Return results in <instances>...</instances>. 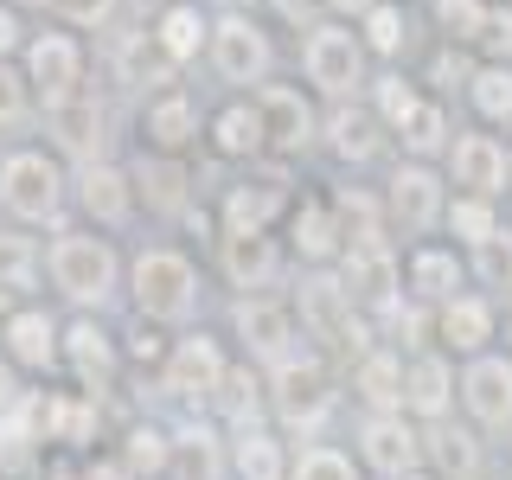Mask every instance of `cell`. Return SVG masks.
Returning <instances> with one entry per match:
<instances>
[{
	"mask_svg": "<svg viewBox=\"0 0 512 480\" xmlns=\"http://www.w3.org/2000/svg\"><path fill=\"white\" fill-rule=\"evenodd\" d=\"M410 103H416V90L404 84V77H384V84H378V109H384V116H391V122L404 116Z\"/></svg>",
	"mask_w": 512,
	"mask_h": 480,
	"instance_id": "cell-48",
	"label": "cell"
},
{
	"mask_svg": "<svg viewBox=\"0 0 512 480\" xmlns=\"http://www.w3.org/2000/svg\"><path fill=\"white\" fill-rule=\"evenodd\" d=\"M199 301V276L180 250H141L135 256V308L141 320H186Z\"/></svg>",
	"mask_w": 512,
	"mask_h": 480,
	"instance_id": "cell-3",
	"label": "cell"
},
{
	"mask_svg": "<svg viewBox=\"0 0 512 480\" xmlns=\"http://www.w3.org/2000/svg\"><path fill=\"white\" fill-rule=\"evenodd\" d=\"M7 52H20V13L0 7V58H7Z\"/></svg>",
	"mask_w": 512,
	"mask_h": 480,
	"instance_id": "cell-49",
	"label": "cell"
},
{
	"mask_svg": "<svg viewBox=\"0 0 512 480\" xmlns=\"http://www.w3.org/2000/svg\"><path fill=\"white\" fill-rule=\"evenodd\" d=\"M397 135H404V148H410V154H436V148H442V135H448V122H442V109H436V103H410L404 116H397Z\"/></svg>",
	"mask_w": 512,
	"mask_h": 480,
	"instance_id": "cell-28",
	"label": "cell"
},
{
	"mask_svg": "<svg viewBox=\"0 0 512 480\" xmlns=\"http://www.w3.org/2000/svg\"><path fill=\"white\" fill-rule=\"evenodd\" d=\"M13 404H20V384H13V365L0 359V410H13Z\"/></svg>",
	"mask_w": 512,
	"mask_h": 480,
	"instance_id": "cell-51",
	"label": "cell"
},
{
	"mask_svg": "<svg viewBox=\"0 0 512 480\" xmlns=\"http://www.w3.org/2000/svg\"><path fill=\"white\" fill-rule=\"evenodd\" d=\"M340 218H346V231L359 237V244H365V237H378V205L365 199V192H340Z\"/></svg>",
	"mask_w": 512,
	"mask_h": 480,
	"instance_id": "cell-46",
	"label": "cell"
},
{
	"mask_svg": "<svg viewBox=\"0 0 512 480\" xmlns=\"http://www.w3.org/2000/svg\"><path fill=\"white\" fill-rule=\"evenodd\" d=\"M276 7L288 13V20H314V13L327 7V0H276Z\"/></svg>",
	"mask_w": 512,
	"mask_h": 480,
	"instance_id": "cell-50",
	"label": "cell"
},
{
	"mask_svg": "<svg viewBox=\"0 0 512 480\" xmlns=\"http://www.w3.org/2000/svg\"><path fill=\"white\" fill-rule=\"evenodd\" d=\"M224 276L237 288H263L276 276V244L263 231H224Z\"/></svg>",
	"mask_w": 512,
	"mask_h": 480,
	"instance_id": "cell-20",
	"label": "cell"
},
{
	"mask_svg": "<svg viewBox=\"0 0 512 480\" xmlns=\"http://www.w3.org/2000/svg\"><path fill=\"white\" fill-rule=\"evenodd\" d=\"M39 282V250L20 231H0V288H32Z\"/></svg>",
	"mask_w": 512,
	"mask_h": 480,
	"instance_id": "cell-31",
	"label": "cell"
},
{
	"mask_svg": "<svg viewBox=\"0 0 512 480\" xmlns=\"http://www.w3.org/2000/svg\"><path fill=\"white\" fill-rule=\"evenodd\" d=\"M90 423H96L90 404H71V397H52V404H45V429H58V442H84Z\"/></svg>",
	"mask_w": 512,
	"mask_h": 480,
	"instance_id": "cell-37",
	"label": "cell"
},
{
	"mask_svg": "<svg viewBox=\"0 0 512 480\" xmlns=\"http://www.w3.org/2000/svg\"><path fill=\"white\" fill-rule=\"evenodd\" d=\"M45 269H52V288L71 295L77 308H103V301L116 295V250H109L103 237L64 231L52 244V256H45Z\"/></svg>",
	"mask_w": 512,
	"mask_h": 480,
	"instance_id": "cell-1",
	"label": "cell"
},
{
	"mask_svg": "<svg viewBox=\"0 0 512 480\" xmlns=\"http://www.w3.org/2000/svg\"><path fill=\"white\" fill-rule=\"evenodd\" d=\"M39 7H45V0H39Z\"/></svg>",
	"mask_w": 512,
	"mask_h": 480,
	"instance_id": "cell-56",
	"label": "cell"
},
{
	"mask_svg": "<svg viewBox=\"0 0 512 480\" xmlns=\"http://www.w3.org/2000/svg\"><path fill=\"white\" fill-rule=\"evenodd\" d=\"M506 333H512V308H506Z\"/></svg>",
	"mask_w": 512,
	"mask_h": 480,
	"instance_id": "cell-55",
	"label": "cell"
},
{
	"mask_svg": "<svg viewBox=\"0 0 512 480\" xmlns=\"http://www.w3.org/2000/svg\"><path fill=\"white\" fill-rule=\"evenodd\" d=\"M365 39H372L378 52H397V45H404V13L372 0V7H365Z\"/></svg>",
	"mask_w": 512,
	"mask_h": 480,
	"instance_id": "cell-45",
	"label": "cell"
},
{
	"mask_svg": "<svg viewBox=\"0 0 512 480\" xmlns=\"http://www.w3.org/2000/svg\"><path fill=\"white\" fill-rule=\"evenodd\" d=\"M327 7H346V13H365V7H372V0H327Z\"/></svg>",
	"mask_w": 512,
	"mask_h": 480,
	"instance_id": "cell-52",
	"label": "cell"
},
{
	"mask_svg": "<svg viewBox=\"0 0 512 480\" xmlns=\"http://www.w3.org/2000/svg\"><path fill=\"white\" fill-rule=\"evenodd\" d=\"M301 314H308V327L320 333V340H359V327H352V295H346V282L308 276V282H301Z\"/></svg>",
	"mask_w": 512,
	"mask_h": 480,
	"instance_id": "cell-12",
	"label": "cell"
},
{
	"mask_svg": "<svg viewBox=\"0 0 512 480\" xmlns=\"http://www.w3.org/2000/svg\"><path fill=\"white\" fill-rule=\"evenodd\" d=\"M52 480H77V474H71V468H52Z\"/></svg>",
	"mask_w": 512,
	"mask_h": 480,
	"instance_id": "cell-53",
	"label": "cell"
},
{
	"mask_svg": "<svg viewBox=\"0 0 512 480\" xmlns=\"http://www.w3.org/2000/svg\"><path fill=\"white\" fill-rule=\"evenodd\" d=\"M45 7H52L58 20H71V26H103L109 13H116V0H45Z\"/></svg>",
	"mask_w": 512,
	"mask_h": 480,
	"instance_id": "cell-47",
	"label": "cell"
},
{
	"mask_svg": "<svg viewBox=\"0 0 512 480\" xmlns=\"http://www.w3.org/2000/svg\"><path fill=\"white\" fill-rule=\"evenodd\" d=\"M205 45H212V64H218L224 84H263L269 77V39L244 13H224V20L205 32Z\"/></svg>",
	"mask_w": 512,
	"mask_h": 480,
	"instance_id": "cell-4",
	"label": "cell"
},
{
	"mask_svg": "<svg viewBox=\"0 0 512 480\" xmlns=\"http://www.w3.org/2000/svg\"><path fill=\"white\" fill-rule=\"evenodd\" d=\"M276 404L288 423H320L333 404V391H327V372H320L314 359H288L282 352V365H276Z\"/></svg>",
	"mask_w": 512,
	"mask_h": 480,
	"instance_id": "cell-9",
	"label": "cell"
},
{
	"mask_svg": "<svg viewBox=\"0 0 512 480\" xmlns=\"http://www.w3.org/2000/svg\"><path fill=\"white\" fill-rule=\"evenodd\" d=\"M45 128H52V141L71 160H103V148H109V116L90 90H71L58 103H45Z\"/></svg>",
	"mask_w": 512,
	"mask_h": 480,
	"instance_id": "cell-6",
	"label": "cell"
},
{
	"mask_svg": "<svg viewBox=\"0 0 512 480\" xmlns=\"http://www.w3.org/2000/svg\"><path fill=\"white\" fill-rule=\"evenodd\" d=\"M26 84H32V96H45V103L84 90V45H77L71 32H39V39H26Z\"/></svg>",
	"mask_w": 512,
	"mask_h": 480,
	"instance_id": "cell-5",
	"label": "cell"
},
{
	"mask_svg": "<svg viewBox=\"0 0 512 480\" xmlns=\"http://www.w3.org/2000/svg\"><path fill=\"white\" fill-rule=\"evenodd\" d=\"M0 340H7V352H13L20 365H39V372L58 359V327H52V314H39V308H20V314H7Z\"/></svg>",
	"mask_w": 512,
	"mask_h": 480,
	"instance_id": "cell-18",
	"label": "cell"
},
{
	"mask_svg": "<svg viewBox=\"0 0 512 480\" xmlns=\"http://www.w3.org/2000/svg\"><path fill=\"white\" fill-rule=\"evenodd\" d=\"M333 148H340L346 160H372V154H378V128H372V116H359V109H340V116H333Z\"/></svg>",
	"mask_w": 512,
	"mask_h": 480,
	"instance_id": "cell-35",
	"label": "cell"
},
{
	"mask_svg": "<svg viewBox=\"0 0 512 480\" xmlns=\"http://www.w3.org/2000/svg\"><path fill=\"white\" fill-rule=\"evenodd\" d=\"M167 461H180V474L186 480H218V442L205 436V429H186L180 442H173V455Z\"/></svg>",
	"mask_w": 512,
	"mask_h": 480,
	"instance_id": "cell-34",
	"label": "cell"
},
{
	"mask_svg": "<svg viewBox=\"0 0 512 480\" xmlns=\"http://www.w3.org/2000/svg\"><path fill=\"white\" fill-rule=\"evenodd\" d=\"M359 391L372 397L378 410H391V404H404V372H397V359H384V352H372V359L359 365Z\"/></svg>",
	"mask_w": 512,
	"mask_h": 480,
	"instance_id": "cell-32",
	"label": "cell"
},
{
	"mask_svg": "<svg viewBox=\"0 0 512 480\" xmlns=\"http://www.w3.org/2000/svg\"><path fill=\"white\" fill-rule=\"evenodd\" d=\"M461 391H468V410H474L487 429H512V365L480 359Z\"/></svg>",
	"mask_w": 512,
	"mask_h": 480,
	"instance_id": "cell-13",
	"label": "cell"
},
{
	"mask_svg": "<svg viewBox=\"0 0 512 480\" xmlns=\"http://www.w3.org/2000/svg\"><path fill=\"white\" fill-rule=\"evenodd\" d=\"M410 282L423 288V295H448V288H455V256H448V250H423L410 263Z\"/></svg>",
	"mask_w": 512,
	"mask_h": 480,
	"instance_id": "cell-40",
	"label": "cell"
},
{
	"mask_svg": "<svg viewBox=\"0 0 512 480\" xmlns=\"http://www.w3.org/2000/svg\"><path fill=\"white\" fill-rule=\"evenodd\" d=\"M0 205L20 224H52L64 205V173L58 160H45L39 148H13L0 160Z\"/></svg>",
	"mask_w": 512,
	"mask_h": 480,
	"instance_id": "cell-2",
	"label": "cell"
},
{
	"mask_svg": "<svg viewBox=\"0 0 512 480\" xmlns=\"http://www.w3.org/2000/svg\"><path fill=\"white\" fill-rule=\"evenodd\" d=\"M474 103H480V116L506 122L512 116V71H474Z\"/></svg>",
	"mask_w": 512,
	"mask_h": 480,
	"instance_id": "cell-38",
	"label": "cell"
},
{
	"mask_svg": "<svg viewBox=\"0 0 512 480\" xmlns=\"http://www.w3.org/2000/svg\"><path fill=\"white\" fill-rule=\"evenodd\" d=\"M218 378H224V359H218V346L205 340V333L173 346V359H167V391L173 397H212Z\"/></svg>",
	"mask_w": 512,
	"mask_h": 480,
	"instance_id": "cell-11",
	"label": "cell"
},
{
	"mask_svg": "<svg viewBox=\"0 0 512 480\" xmlns=\"http://www.w3.org/2000/svg\"><path fill=\"white\" fill-rule=\"evenodd\" d=\"M448 224H455L468 244H487V237H493V205H487V199H455Z\"/></svg>",
	"mask_w": 512,
	"mask_h": 480,
	"instance_id": "cell-44",
	"label": "cell"
},
{
	"mask_svg": "<svg viewBox=\"0 0 512 480\" xmlns=\"http://www.w3.org/2000/svg\"><path fill=\"white\" fill-rule=\"evenodd\" d=\"M237 333L250 340V352L282 359L288 340H295V320H288V308H276V301H244V308H237Z\"/></svg>",
	"mask_w": 512,
	"mask_h": 480,
	"instance_id": "cell-21",
	"label": "cell"
},
{
	"mask_svg": "<svg viewBox=\"0 0 512 480\" xmlns=\"http://www.w3.org/2000/svg\"><path fill=\"white\" fill-rule=\"evenodd\" d=\"M429 448H436V461H442V468H448V474H455V480H468V474L480 468V455H474V442H468V436H461V429H436V436H429Z\"/></svg>",
	"mask_w": 512,
	"mask_h": 480,
	"instance_id": "cell-39",
	"label": "cell"
},
{
	"mask_svg": "<svg viewBox=\"0 0 512 480\" xmlns=\"http://www.w3.org/2000/svg\"><path fill=\"white\" fill-rule=\"evenodd\" d=\"M276 205H282V180H269V186H231V199H224V231H263Z\"/></svg>",
	"mask_w": 512,
	"mask_h": 480,
	"instance_id": "cell-25",
	"label": "cell"
},
{
	"mask_svg": "<svg viewBox=\"0 0 512 480\" xmlns=\"http://www.w3.org/2000/svg\"><path fill=\"white\" fill-rule=\"evenodd\" d=\"M295 480H352V461L340 455V448H301Z\"/></svg>",
	"mask_w": 512,
	"mask_h": 480,
	"instance_id": "cell-42",
	"label": "cell"
},
{
	"mask_svg": "<svg viewBox=\"0 0 512 480\" xmlns=\"http://www.w3.org/2000/svg\"><path fill=\"white\" fill-rule=\"evenodd\" d=\"M26 116H32V84H26V71H13L0 58V128H20Z\"/></svg>",
	"mask_w": 512,
	"mask_h": 480,
	"instance_id": "cell-36",
	"label": "cell"
},
{
	"mask_svg": "<svg viewBox=\"0 0 512 480\" xmlns=\"http://www.w3.org/2000/svg\"><path fill=\"white\" fill-rule=\"evenodd\" d=\"M212 148L231 154V160L263 154V122H256L250 103H231V109H218V116H212Z\"/></svg>",
	"mask_w": 512,
	"mask_h": 480,
	"instance_id": "cell-23",
	"label": "cell"
},
{
	"mask_svg": "<svg viewBox=\"0 0 512 480\" xmlns=\"http://www.w3.org/2000/svg\"><path fill=\"white\" fill-rule=\"evenodd\" d=\"M205 13L192 7V0H167V7H160V20H154V32L148 39L160 45V52H167V64H186V58H199V45H205Z\"/></svg>",
	"mask_w": 512,
	"mask_h": 480,
	"instance_id": "cell-15",
	"label": "cell"
},
{
	"mask_svg": "<svg viewBox=\"0 0 512 480\" xmlns=\"http://www.w3.org/2000/svg\"><path fill=\"white\" fill-rule=\"evenodd\" d=\"M487 327H493L487 301H448V308H442V333H448L461 352H474L480 340H487Z\"/></svg>",
	"mask_w": 512,
	"mask_h": 480,
	"instance_id": "cell-30",
	"label": "cell"
},
{
	"mask_svg": "<svg viewBox=\"0 0 512 480\" xmlns=\"http://www.w3.org/2000/svg\"><path fill=\"white\" fill-rule=\"evenodd\" d=\"M141 122H148V141H154L160 154H180L186 141L199 135V109H192V96H186V90H160Z\"/></svg>",
	"mask_w": 512,
	"mask_h": 480,
	"instance_id": "cell-16",
	"label": "cell"
},
{
	"mask_svg": "<svg viewBox=\"0 0 512 480\" xmlns=\"http://www.w3.org/2000/svg\"><path fill=\"white\" fill-rule=\"evenodd\" d=\"M237 480H282V442L263 429L237 436Z\"/></svg>",
	"mask_w": 512,
	"mask_h": 480,
	"instance_id": "cell-27",
	"label": "cell"
},
{
	"mask_svg": "<svg viewBox=\"0 0 512 480\" xmlns=\"http://www.w3.org/2000/svg\"><path fill=\"white\" fill-rule=\"evenodd\" d=\"M77 205L96 218V224H122L135 192H128V173L109 167V160H77Z\"/></svg>",
	"mask_w": 512,
	"mask_h": 480,
	"instance_id": "cell-10",
	"label": "cell"
},
{
	"mask_svg": "<svg viewBox=\"0 0 512 480\" xmlns=\"http://www.w3.org/2000/svg\"><path fill=\"white\" fill-rule=\"evenodd\" d=\"M295 250L314 256V263L340 250V231H333V218L320 212V205H301V212H295Z\"/></svg>",
	"mask_w": 512,
	"mask_h": 480,
	"instance_id": "cell-33",
	"label": "cell"
},
{
	"mask_svg": "<svg viewBox=\"0 0 512 480\" xmlns=\"http://www.w3.org/2000/svg\"><path fill=\"white\" fill-rule=\"evenodd\" d=\"M128 186H141V192H148V205H160V212H173V205L186 199V173L173 167V160H141V173Z\"/></svg>",
	"mask_w": 512,
	"mask_h": 480,
	"instance_id": "cell-29",
	"label": "cell"
},
{
	"mask_svg": "<svg viewBox=\"0 0 512 480\" xmlns=\"http://www.w3.org/2000/svg\"><path fill=\"white\" fill-rule=\"evenodd\" d=\"M58 340H64L58 352H64V359H71L84 378H109V365H116V346H109V333L96 327V320H77V327L58 333Z\"/></svg>",
	"mask_w": 512,
	"mask_h": 480,
	"instance_id": "cell-24",
	"label": "cell"
},
{
	"mask_svg": "<svg viewBox=\"0 0 512 480\" xmlns=\"http://www.w3.org/2000/svg\"><path fill=\"white\" fill-rule=\"evenodd\" d=\"M365 461H372V468H384V474H410L416 436L397 423V416H372V423H365Z\"/></svg>",
	"mask_w": 512,
	"mask_h": 480,
	"instance_id": "cell-22",
	"label": "cell"
},
{
	"mask_svg": "<svg viewBox=\"0 0 512 480\" xmlns=\"http://www.w3.org/2000/svg\"><path fill=\"white\" fill-rule=\"evenodd\" d=\"M359 64H365V52H359L352 32H340V26H314L308 32V84L340 96V90L359 84Z\"/></svg>",
	"mask_w": 512,
	"mask_h": 480,
	"instance_id": "cell-8",
	"label": "cell"
},
{
	"mask_svg": "<svg viewBox=\"0 0 512 480\" xmlns=\"http://www.w3.org/2000/svg\"><path fill=\"white\" fill-rule=\"evenodd\" d=\"M455 186H474V199H493L506 186V154L487 135H461L455 141Z\"/></svg>",
	"mask_w": 512,
	"mask_h": 480,
	"instance_id": "cell-19",
	"label": "cell"
},
{
	"mask_svg": "<svg viewBox=\"0 0 512 480\" xmlns=\"http://www.w3.org/2000/svg\"><path fill=\"white\" fill-rule=\"evenodd\" d=\"M436 13L455 39H480V32H487V7H480V0H436Z\"/></svg>",
	"mask_w": 512,
	"mask_h": 480,
	"instance_id": "cell-43",
	"label": "cell"
},
{
	"mask_svg": "<svg viewBox=\"0 0 512 480\" xmlns=\"http://www.w3.org/2000/svg\"><path fill=\"white\" fill-rule=\"evenodd\" d=\"M404 480H429V474H404Z\"/></svg>",
	"mask_w": 512,
	"mask_h": 480,
	"instance_id": "cell-54",
	"label": "cell"
},
{
	"mask_svg": "<svg viewBox=\"0 0 512 480\" xmlns=\"http://www.w3.org/2000/svg\"><path fill=\"white\" fill-rule=\"evenodd\" d=\"M256 122H263V148H282V154H301L314 141V109L301 103V90H282V84H263L256 90Z\"/></svg>",
	"mask_w": 512,
	"mask_h": 480,
	"instance_id": "cell-7",
	"label": "cell"
},
{
	"mask_svg": "<svg viewBox=\"0 0 512 480\" xmlns=\"http://www.w3.org/2000/svg\"><path fill=\"white\" fill-rule=\"evenodd\" d=\"M391 212L404 231H429V224L442 218V186H436V173L429 167H404L391 180Z\"/></svg>",
	"mask_w": 512,
	"mask_h": 480,
	"instance_id": "cell-14",
	"label": "cell"
},
{
	"mask_svg": "<svg viewBox=\"0 0 512 480\" xmlns=\"http://www.w3.org/2000/svg\"><path fill=\"white\" fill-rule=\"evenodd\" d=\"M448 384H455V378H448L442 359H416L410 378H404V404L423 410V416H442L448 410Z\"/></svg>",
	"mask_w": 512,
	"mask_h": 480,
	"instance_id": "cell-26",
	"label": "cell"
},
{
	"mask_svg": "<svg viewBox=\"0 0 512 480\" xmlns=\"http://www.w3.org/2000/svg\"><path fill=\"white\" fill-rule=\"evenodd\" d=\"M391 288H397L391 250H384L378 237L352 244V256H346V295H359V301H391Z\"/></svg>",
	"mask_w": 512,
	"mask_h": 480,
	"instance_id": "cell-17",
	"label": "cell"
},
{
	"mask_svg": "<svg viewBox=\"0 0 512 480\" xmlns=\"http://www.w3.org/2000/svg\"><path fill=\"white\" fill-rule=\"evenodd\" d=\"M167 436H160V429H135V436H128V474H160L167 468Z\"/></svg>",
	"mask_w": 512,
	"mask_h": 480,
	"instance_id": "cell-41",
	"label": "cell"
}]
</instances>
